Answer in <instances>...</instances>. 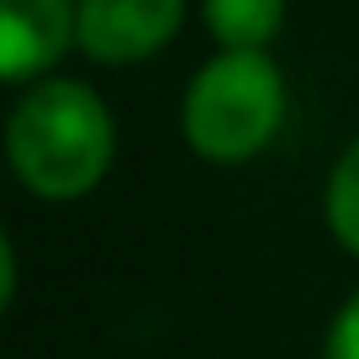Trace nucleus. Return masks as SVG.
Returning <instances> with one entry per match:
<instances>
[{"instance_id": "f257e3e1", "label": "nucleus", "mask_w": 359, "mask_h": 359, "mask_svg": "<svg viewBox=\"0 0 359 359\" xmlns=\"http://www.w3.org/2000/svg\"><path fill=\"white\" fill-rule=\"evenodd\" d=\"M116 127L85 79H37L6 116V158L37 201H79L111 169Z\"/></svg>"}, {"instance_id": "f03ea898", "label": "nucleus", "mask_w": 359, "mask_h": 359, "mask_svg": "<svg viewBox=\"0 0 359 359\" xmlns=\"http://www.w3.org/2000/svg\"><path fill=\"white\" fill-rule=\"evenodd\" d=\"M285 122V79L269 53H217L185 90V143L206 164H243Z\"/></svg>"}, {"instance_id": "7ed1b4c3", "label": "nucleus", "mask_w": 359, "mask_h": 359, "mask_svg": "<svg viewBox=\"0 0 359 359\" xmlns=\"http://www.w3.org/2000/svg\"><path fill=\"white\" fill-rule=\"evenodd\" d=\"M185 22V0H79V48L95 64H143Z\"/></svg>"}, {"instance_id": "20e7f679", "label": "nucleus", "mask_w": 359, "mask_h": 359, "mask_svg": "<svg viewBox=\"0 0 359 359\" xmlns=\"http://www.w3.org/2000/svg\"><path fill=\"white\" fill-rule=\"evenodd\" d=\"M79 43V0H0V79L27 85Z\"/></svg>"}, {"instance_id": "39448f33", "label": "nucleus", "mask_w": 359, "mask_h": 359, "mask_svg": "<svg viewBox=\"0 0 359 359\" xmlns=\"http://www.w3.org/2000/svg\"><path fill=\"white\" fill-rule=\"evenodd\" d=\"M201 11L222 53H264V43L285 22V0H206Z\"/></svg>"}, {"instance_id": "423d86ee", "label": "nucleus", "mask_w": 359, "mask_h": 359, "mask_svg": "<svg viewBox=\"0 0 359 359\" xmlns=\"http://www.w3.org/2000/svg\"><path fill=\"white\" fill-rule=\"evenodd\" d=\"M323 217H327V233L359 259V137L338 154L333 175H327V191H323Z\"/></svg>"}, {"instance_id": "0eeeda50", "label": "nucleus", "mask_w": 359, "mask_h": 359, "mask_svg": "<svg viewBox=\"0 0 359 359\" xmlns=\"http://www.w3.org/2000/svg\"><path fill=\"white\" fill-rule=\"evenodd\" d=\"M323 359H359V291L338 306L333 327H327V344H323Z\"/></svg>"}, {"instance_id": "6e6552de", "label": "nucleus", "mask_w": 359, "mask_h": 359, "mask_svg": "<svg viewBox=\"0 0 359 359\" xmlns=\"http://www.w3.org/2000/svg\"><path fill=\"white\" fill-rule=\"evenodd\" d=\"M0 264H6V285H0V302L11 306V302H16V248H11V243H0Z\"/></svg>"}]
</instances>
